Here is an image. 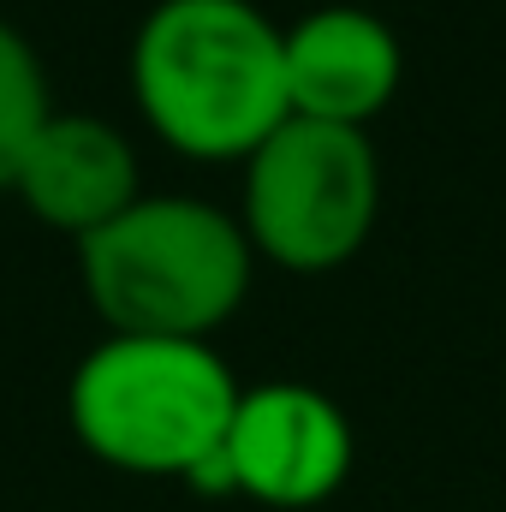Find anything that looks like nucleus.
Here are the masks:
<instances>
[{
    "mask_svg": "<svg viewBox=\"0 0 506 512\" xmlns=\"http://www.w3.org/2000/svg\"><path fill=\"white\" fill-rule=\"evenodd\" d=\"M143 126L185 161H245L292 114L286 24L256 0H155L131 36Z\"/></svg>",
    "mask_w": 506,
    "mask_h": 512,
    "instance_id": "1",
    "label": "nucleus"
},
{
    "mask_svg": "<svg viewBox=\"0 0 506 512\" xmlns=\"http://www.w3.org/2000/svg\"><path fill=\"white\" fill-rule=\"evenodd\" d=\"M78 280L108 334L215 340L251 298L256 251L233 209L143 191L108 227L84 233Z\"/></svg>",
    "mask_w": 506,
    "mask_h": 512,
    "instance_id": "2",
    "label": "nucleus"
},
{
    "mask_svg": "<svg viewBox=\"0 0 506 512\" xmlns=\"http://www.w3.org/2000/svg\"><path fill=\"white\" fill-rule=\"evenodd\" d=\"M239 393L215 340L108 334L66 382V423L108 471L185 483L227 441Z\"/></svg>",
    "mask_w": 506,
    "mask_h": 512,
    "instance_id": "3",
    "label": "nucleus"
},
{
    "mask_svg": "<svg viewBox=\"0 0 506 512\" xmlns=\"http://www.w3.org/2000/svg\"><path fill=\"white\" fill-rule=\"evenodd\" d=\"M239 167L245 191L233 215L256 262L334 274L370 245L381 215V155L370 131L286 114Z\"/></svg>",
    "mask_w": 506,
    "mask_h": 512,
    "instance_id": "4",
    "label": "nucleus"
},
{
    "mask_svg": "<svg viewBox=\"0 0 506 512\" xmlns=\"http://www.w3.org/2000/svg\"><path fill=\"white\" fill-rule=\"evenodd\" d=\"M221 453L239 501L268 512H310L346 489L358 465V435L322 387L262 382L239 393Z\"/></svg>",
    "mask_w": 506,
    "mask_h": 512,
    "instance_id": "5",
    "label": "nucleus"
},
{
    "mask_svg": "<svg viewBox=\"0 0 506 512\" xmlns=\"http://www.w3.org/2000/svg\"><path fill=\"white\" fill-rule=\"evenodd\" d=\"M405 84V48L370 6H316L286 24V102L298 120L370 131Z\"/></svg>",
    "mask_w": 506,
    "mask_h": 512,
    "instance_id": "6",
    "label": "nucleus"
},
{
    "mask_svg": "<svg viewBox=\"0 0 506 512\" xmlns=\"http://www.w3.org/2000/svg\"><path fill=\"white\" fill-rule=\"evenodd\" d=\"M12 197L54 233H66L72 245L96 227H108L126 203L143 197V173H137V149L114 120L102 114H48V126L30 137L18 173H12Z\"/></svg>",
    "mask_w": 506,
    "mask_h": 512,
    "instance_id": "7",
    "label": "nucleus"
},
{
    "mask_svg": "<svg viewBox=\"0 0 506 512\" xmlns=\"http://www.w3.org/2000/svg\"><path fill=\"white\" fill-rule=\"evenodd\" d=\"M54 102H48V72L42 54L30 48V36L18 24L0 18V191H12V173L30 149V137L48 126Z\"/></svg>",
    "mask_w": 506,
    "mask_h": 512,
    "instance_id": "8",
    "label": "nucleus"
}]
</instances>
